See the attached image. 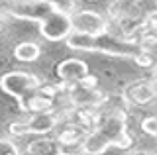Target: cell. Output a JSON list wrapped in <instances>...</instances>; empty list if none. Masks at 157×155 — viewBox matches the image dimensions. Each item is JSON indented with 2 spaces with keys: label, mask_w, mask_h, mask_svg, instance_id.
<instances>
[{
  "label": "cell",
  "mask_w": 157,
  "mask_h": 155,
  "mask_svg": "<svg viewBox=\"0 0 157 155\" xmlns=\"http://www.w3.org/2000/svg\"><path fill=\"white\" fill-rule=\"evenodd\" d=\"M130 155H155V153H151V151H141V149H140V151H132Z\"/></svg>",
  "instance_id": "19"
},
{
  "label": "cell",
  "mask_w": 157,
  "mask_h": 155,
  "mask_svg": "<svg viewBox=\"0 0 157 155\" xmlns=\"http://www.w3.org/2000/svg\"><path fill=\"white\" fill-rule=\"evenodd\" d=\"M24 155H28V153H24Z\"/></svg>",
  "instance_id": "24"
},
{
  "label": "cell",
  "mask_w": 157,
  "mask_h": 155,
  "mask_svg": "<svg viewBox=\"0 0 157 155\" xmlns=\"http://www.w3.org/2000/svg\"><path fill=\"white\" fill-rule=\"evenodd\" d=\"M151 81H153V86H155V90H157V71H155V75H153V79H151Z\"/></svg>",
  "instance_id": "20"
},
{
  "label": "cell",
  "mask_w": 157,
  "mask_h": 155,
  "mask_svg": "<svg viewBox=\"0 0 157 155\" xmlns=\"http://www.w3.org/2000/svg\"><path fill=\"white\" fill-rule=\"evenodd\" d=\"M141 130L147 135H155L157 138V116H147L141 120Z\"/></svg>",
  "instance_id": "16"
},
{
  "label": "cell",
  "mask_w": 157,
  "mask_h": 155,
  "mask_svg": "<svg viewBox=\"0 0 157 155\" xmlns=\"http://www.w3.org/2000/svg\"><path fill=\"white\" fill-rule=\"evenodd\" d=\"M86 130L82 128V126H78V124H69L65 126V128L61 130V132L57 134V142L61 143V145H81L82 142H85V138H86Z\"/></svg>",
  "instance_id": "11"
},
{
  "label": "cell",
  "mask_w": 157,
  "mask_h": 155,
  "mask_svg": "<svg viewBox=\"0 0 157 155\" xmlns=\"http://www.w3.org/2000/svg\"><path fill=\"white\" fill-rule=\"evenodd\" d=\"M59 114L55 110H43V112H33L26 120V134H36V135H45L59 126Z\"/></svg>",
  "instance_id": "9"
},
{
  "label": "cell",
  "mask_w": 157,
  "mask_h": 155,
  "mask_svg": "<svg viewBox=\"0 0 157 155\" xmlns=\"http://www.w3.org/2000/svg\"><path fill=\"white\" fill-rule=\"evenodd\" d=\"M155 2H157V0H155Z\"/></svg>",
  "instance_id": "25"
},
{
  "label": "cell",
  "mask_w": 157,
  "mask_h": 155,
  "mask_svg": "<svg viewBox=\"0 0 157 155\" xmlns=\"http://www.w3.org/2000/svg\"><path fill=\"white\" fill-rule=\"evenodd\" d=\"M136 63H137L140 67H151V65H153V57H151L147 51H144V53H141V55L136 59Z\"/></svg>",
  "instance_id": "18"
},
{
  "label": "cell",
  "mask_w": 157,
  "mask_h": 155,
  "mask_svg": "<svg viewBox=\"0 0 157 155\" xmlns=\"http://www.w3.org/2000/svg\"><path fill=\"white\" fill-rule=\"evenodd\" d=\"M53 10L47 0H0V16L41 24Z\"/></svg>",
  "instance_id": "4"
},
{
  "label": "cell",
  "mask_w": 157,
  "mask_h": 155,
  "mask_svg": "<svg viewBox=\"0 0 157 155\" xmlns=\"http://www.w3.org/2000/svg\"><path fill=\"white\" fill-rule=\"evenodd\" d=\"M10 134L12 135H26V122H16V124H10Z\"/></svg>",
  "instance_id": "17"
},
{
  "label": "cell",
  "mask_w": 157,
  "mask_h": 155,
  "mask_svg": "<svg viewBox=\"0 0 157 155\" xmlns=\"http://www.w3.org/2000/svg\"><path fill=\"white\" fill-rule=\"evenodd\" d=\"M65 43H67L69 49L100 51V53H106V55L126 57V59H134V61L145 51V47L140 45V41L124 40V37L116 36V33H112V32H104V33H98V36L73 32L65 40Z\"/></svg>",
  "instance_id": "2"
},
{
  "label": "cell",
  "mask_w": 157,
  "mask_h": 155,
  "mask_svg": "<svg viewBox=\"0 0 157 155\" xmlns=\"http://www.w3.org/2000/svg\"><path fill=\"white\" fill-rule=\"evenodd\" d=\"M57 155H77V153H65V151H61V153H57Z\"/></svg>",
  "instance_id": "21"
},
{
  "label": "cell",
  "mask_w": 157,
  "mask_h": 155,
  "mask_svg": "<svg viewBox=\"0 0 157 155\" xmlns=\"http://www.w3.org/2000/svg\"><path fill=\"white\" fill-rule=\"evenodd\" d=\"M69 100L77 108H94L106 100V94L96 90V86H85V85H73L69 89Z\"/></svg>",
  "instance_id": "8"
},
{
  "label": "cell",
  "mask_w": 157,
  "mask_h": 155,
  "mask_svg": "<svg viewBox=\"0 0 157 155\" xmlns=\"http://www.w3.org/2000/svg\"><path fill=\"white\" fill-rule=\"evenodd\" d=\"M0 155H22V153H20V147L12 139L0 138Z\"/></svg>",
  "instance_id": "15"
},
{
  "label": "cell",
  "mask_w": 157,
  "mask_h": 155,
  "mask_svg": "<svg viewBox=\"0 0 157 155\" xmlns=\"http://www.w3.org/2000/svg\"><path fill=\"white\" fill-rule=\"evenodd\" d=\"M153 16H157V6H155V12H153Z\"/></svg>",
  "instance_id": "23"
},
{
  "label": "cell",
  "mask_w": 157,
  "mask_h": 155,
  "mask_svg": "<svg viewBox=\"0 0 157 155\" xmlns=\"http://www.w3.org/2000/svg\"><path fill=\"white\" fill-rule=\"evenodd\" d=\"M41 79L33 73H26V71H10L6 75L0 77V89L6 94H10L12 98L18 100L20 110H26V102L32 94L37 93V89L41 86Z\"/></svg>",
  "instance_id": "3"
},
{
  "label": "cell",
  "mask_w": 157,
  "mask_h": 155,
  "mask_svg": "<svg viewBox=\"0 0 157 155\" xmlns=\"http://www.w3.org/2000/svg\"><path fill=\"white\" fill-rule=\"evenodd\" d=\"M0 30H2V16H0Z\"/></svg>",
  "instance_id": "22"
},
{
  "label": "cell",
  "mask_w": 157,
  "mask_h": 155,
  "mask_svg": "<svg viewBox=\"0 0 157 155\" xmlns=\"http://www.w3.org/2000/svg\"><path fill=\"white\" fill-rule=\"evenodd\" d=\"M39 55H41V49H39V45L33 43V41H22V43H18L16 49H14V57L22 63L37 61Z\"/></svg>",
  "instance_id": "13"
},
{
  "label": "cell",
  "mask_w": 157,
  "mask_h": 155,
  "mask_svg": "<svg viewBox=\"0 0 157 155\" xmlns=\"http://www.w3.org/2000/svg\"><path fill=\"white\" fill-rule=\"evenodd\" d=\"M157 96L153 81H136L124 89V98L130 104H147Z\"/></svg>",
  "instance_id": "10"
},
{
  "label": "cell",
  "mask_w": 157,
  "mask_h": 155,
  "mask_svg": "<svg viewBox=\"0 0 157 155\" xmlns=\"http://www.w3.org/2000/svg\"><path fill=\"white\" fill-rule=\"evenodd\" d=\"M132 145V138L126 130V112L114 110L96 120L94 130L86 134L81 149L85 155H102L110 147L128 149Z\"/></svg>",
  "instance_id": "1"
},
{
  "label": "cell",
  "mask_w": 157,
  "mask_h": 155,
  "mask_svg": "<svg viewBox=\"0 0 157 155\" xmlns=\"http://www.w3.org/2000/svg\"><path fill=\"white\" fill-rule=\"evenodd\" d=\"M61 153V143L57 139H36L28 145V155H57Z\"/></svg>",
  "instance_id": "12"
},
{
  "label": "cell",
  "mask_w": 157,
  "mask_h": 155,
  "mask_svg": "<svg viewBox=\"0 0 157 155\" xmlns=\"http://www.w3.org/2000/svg\"><path fill=\"white\" fill-rule=\"evenodd\" d=\"M53 6V10L57 12H65V14H73L77 10V0H47Z\"/></svg>",
  "instance_id": "14"
},
{
  "label": "cell",
  "mask_w": 157,
  "mask_h": 155,
  "mask_svg": "<svg viewBox=\"0 0 157 155\" xmlns=\"http://www.w3.org/2000/svg\"><path fill=\"white\" fill-rule=\"evenodd\" d=\"M57 77L65 85H81L82 81L88 77V65L82 59H65L57 65Z\"/></svg>",
  "instance_id": "7"
},
{
  "label": "cell",
  "mask_w": 157,
  "mask_h": 155,
  "mask_svg": "<svg viewBox=\"0 0 157 155\" xmlns=\"http://www.w3.org/2000/svg\"><path fill=\"white\" fill-rule=\"evenodd\" d=\"M71 24H73V32L78 33L98 36V33L108 32V20L102 14L92 10H75L71 14Z\"/></svg>",
  "instance_id": "6"
},
{
  "label": "cell",
  "mask_w": 157,
  "mask_h": 155,
  "mask_svg": "<svg viewBox=\"0 0 157 155\" xmlns=\"http://www.w3.org/2000/svg\"><path fill=\"white\" fill-rule=\"evenodd\" d=\"M39 33L47 41H65L73 33V24H71V14L65 12H51L49 16L39 24Z\"/></svg>",
  "instance_id": "5"
}]
</instances>
